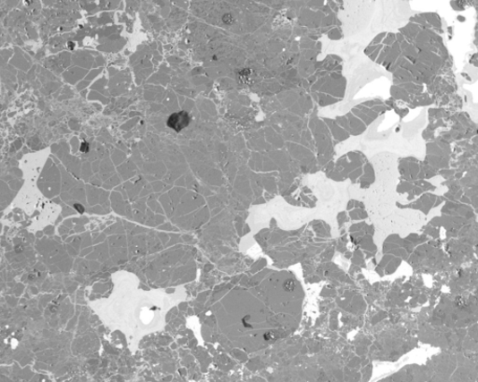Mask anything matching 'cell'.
I'll return each instance as SVG.
<instances>
[{"label":"cell","mask_w":478,"mask_h":382,"mask_svg":"<svg viewBox=\"0 0 478 382\" xmlns=\"http://www.w3.org/2000/svg\"><path fill=\"white\" fill-rule=\"evenodd\" d=\"M191 116L186 111H180L177 114H173L169 116L166 122L167 127L180 132L191 123Z\"/></svg>","instance_id":"obj_1"},{"label":"cell","mask_w":478,"mask_h":382,"mask_svg":"<svg viewBox=\"0 0 478 382\" xmlns=\"http://www.w3.org/2000/svg\"><path fill=\"white\" fill-rule=\"evenodd\" d=\"M222 20L226 25H232L235 21L234 17L230 13L225 14Z\"/></svg>","instance_id":"obj_2"},{"label":"cell","mask_w":478,"mask_h":382,"mask_svg":"<svg viewBox=\"0 0 478 382\" xmlns=\"http://www.w3.org/2000/svg\"><path fill=\"white\" fill-rule=\"evenodd\" d=\"M295 288V284L294 281L292 280H288L286 281V283L285 284V289L286 291H293L294 289Z\"/></svg>","instance_id":"obj_3"},{"label":"cell","mask_w":478,"mask_h":382,"mask_svg":"<svg viewBox=\"0 0 478 382\" xmlns=\"http://www.w3.org/2000/svg\"><path fill=\"white\" fill-rule=\"evenodd\" d=\"M275 339H276V335L273 332H269L265 335V340L268 342L274 341Z\"/></svg>","instance_id":"obj_4"},{"label":"cell","mask_w":478,"mask_h":382,"mask_svg":"<svg viewBox=\"0 0 478 382\" xmlns=\"http://www.w3.org/2000/svg\"><path fill=\"white\" fill-rule=\"evenodd\" d=\"M90 150V145L87 143H82L81 146V152H89Z\"/></svg>","instance_id":"obj_5"},{"label":"cell","mask_w":478,"mask_h":382,"mask_svg":"<svg viewBox=\"0 0 478 382\" xmlns=\"http://www.w3.org/2000/svg\"><path fill=\"white\" fill-rule=\"evenodd\" d=\"M75 208H76L80 213H83V211H84L83 208H82L81 205H76V206H75Z\"/></svg>","instance_id":"obj_6"}]
</instances>
